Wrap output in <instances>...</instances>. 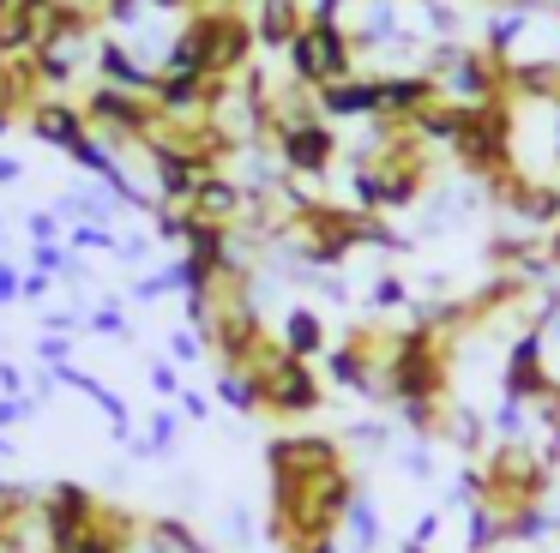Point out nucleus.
I'll use <instances>...</instances> for the list:
<instances>
[{
    "label": "nucleus",
    "mask_w": 560,
    "mask_h": 553,
    "mask_svg": "<svg viewBox=\"0 0 560 553\" xmlns=\"http://www.w3.org/2000/svg\"><path fill=\"white\" fill-rule=\"evenodd\" d=\"M398 469L410 481H434V451H428V445H410V451H398Z\"/></svg>",
    "instance_id": "obj_25"
},
{
    "label": "nucleus",
    "mask_w": 560,
    "mask_h": 553,
    "mask_svg": "<svg viewBox=\"0 0 560 553\" xmlns=\"http://www.w3.org/2000/svg\"><path fill=\"white\" fill-rule=\"evenodd\" d=\"M278 343L290 349V355H302V361H314V355H326V319H319L314 307H290L283 313V331H278Z\"/></svg>",
    "instance_id": "obj_15"
},
{
    "label": "nucleus",
    "mask_w": 560,
    "mask_h": 553,
    "mask_svg": "<svg viewBox=\"0 0 560 553\" xmlns=\"http://www.w3.org/2000/svg\"><path fill=\"white\" fill-rule=\"evenodd\" d=\"M331 463H343V451L326 433H278V439H266L271 475H319V469H331Z\"/></svg>",
    "instance_id": "obj_5"
},
{
    "label": "nucleus",
    "mask_w": 560,
    "mask_h": 553,
    "mask_svg": "<svg viewBox=\"0 0 560 553\" xmlns=\"http://www.w3.org/2000/svg\"><path fill=\"white\" fill-rule=\"evenodd\" d=\"M302 24H307L302 0H254V36H259V48H271V55H290V43L302 36Z\"/></svg>",
    "instance_id": "obj_12"
},
{
    "label": "nucleus",
    "mask_w": 560,
    "mask_h": 553,
    "mask_svg": "<svg viewBox=\"0 0 560 553\" xmlns=\"http://www.w3.org/2000/svg\"><path fill=\"white\" fill-rule=\"evenodd\" d=\"M343 529H350V553H374L386 541V523H380V505L355 493L350 511H343Z\"/></svg>",
    "instance_id": "obj_17"
},
{
    "label": "nucleus",
    "mask_w": 560,
    "mask_h": 553,
    "mask_svg": "<svg viewBox=\"0 0 560 553\" xmlns=\"http://www.w3.org/2000/svg\"><path fill=\"white\" fill-rule=\"evenodd\" d=\"M175 427H182V421H175V409H158V415H151V451L158 457H170V445H175Z\"/></svg>",
    "instance_id": "obj_23"
},
{
    "label": "nucleus",
    "mask_w": 560,
    "mask_h": 553,
    "mask_svg": "<svg viewBox=\"0 0 560 553\" xmlns=\"http://www.w3.org/2000/svg\"><path fill=\"white\" fill-rule=\"evenodd\" d=\"M271 144H278V163L290 168L295 180H326V168L338 163V132H331L326 115L295 120V127L271 132Z\"/></svg>",
    "instance_id": "obj_4"
},
{
    "label": "nucleus",
    "mask_w": 560,
    "mask_h": 553,
    "mask_svg": "<svg viewBox=\"0 0 560 553\" xmlns=\"http://www.w3.org/2000/svg\"><path fill=\"white\" fill-rule=\"evenodd\" d=\"M199 355H206V331H199V325H182V331H170V361H175V367H194Z\"/></svg>",
    "instance_id": "obj_20"
},
{
    "label": "nucleus",
    "mask_w": 560,
    "mask_h": 553,
    "mask_svg": "<svg viewBox=\"0 0 560 553\" xmlns=\"http://www.w3.org/2000/svg\"><path fill=\"white\" fill-rule=\"evenodd\" d=\"M85 325H91V331H103V337H133V325H127L121 301H103V307H91Z\"/></svg>",
    "instance_id": "obj_21"
},
{
    "label": "nucleus",
    "mask_w": 560,
    "mask_h": 553,
    "mask_svg": "<svg viewBox=\"0 0 560 553\" xmlns=\"http://www.w3.org/2000/svg\"><path fill=\"white\" fill-rule=\"evenodd\" d=\"M290 79L314 84V91H326V84H338V79H355L350 31H343L338 19H307L302 36L290 43Z\"/></svg>",
    "instance_id": "obj_1"
},
{
    "label": "nucleus",
    "mask_w": 560,
    "mask_h": 553,
    "mask_svg": "<svg viewBox=\"0 0 560 553\" xmlns=\"http://www.w3.org/2000/svg\"><path fill=\"white\" fill-rule=\"evenodd\" d=\"M13 301H25V271L13 259H0V307H13Z\"/></svg>",
    "instance_id": "obj_27"
},
{
    "label": "nucleus",
    "mask_w": 560,
    "mask_h": 553,
    "mask_svg": "<svg viewBox=\"0 0 560 553\" xmlns=\"http://www.w3.org/2000/svg\"><path fill=\"white\" fill-rule=\"evenodd\" d=\"M440 517H446V511H422V517L410 523V541H416V548H428V541L440 536Z\"/></svg>",
    "instance_id": "obj_34"
},
{
    "label": "nucleus",
    "mask_w": 560,
    "mask_h": 553,
    "mask_svg": "<svg viewBox=\"0 0 560 553\" xmlns=\"http://www.w3.org/2000/svg\"><path fill=\"white\" fill-rule=\"evenodd\" d=\"M0 397H31L25 367H19V361H0Z\"/></svg>",
    "instance_id": "obj_32"
},
{
    "label": "nucleus",
    "mask_w": 560,
    "mask_h": 553,
    "mask_svg": "<svg viewBox=\"0 0 560 553\" xmlns=\"http://www.w3.org/2000/svg\"><path fill=\"white\" fill-rule=\"evenodd\" d=\"M440 96V79L434 72H380V115L386 120H416L428 103Z\"/></svg>",
    "instance_id": "obj_9"
},
{
    "label": "nucleus",
    "mask_w": 560,
    "mask_h": 553,
    "mask_svg": "<svg viewBox=\"0 0 560 553\" xmlns=\"http://www.w3.org/2000/svg\"><path fill=\"white\" fill-rule=\"evenodd\" d=\"M175 403H182V415H187V421H206V415H211V403H206L199 391H182Z\"/></svg>",
    "instance_id": "obj_36"
},
{
    "label": "nucleus",
    "mask_w": 560,
    "mask_h": 553,
    "mask_svg": "<svg viewBox=\"0 0 560 553\" xmlns=\"http://www.w3.org/2000/svg\"><path fill=\"white\" fill-rule=\"evenodd\" d=\"M302 553H350V548H338V541H314V548H302Z\"/></svg>",
    "instance_id": "obj_38"
},
{
    "label": "nucleus",
    "mask_w": 560,
    "mask_h": 553,
    "mask_svg": "<svg viewBox=\"0 0 560 553\" xmlns=\"http://www.w3.org/2000/svg\"><path fill=\"white\" fill-rule=\"evenodd\" d=\"M555 163H560V103H555Z\"/></svg>",
    "instance_id": "obj_39"
},
{
    "label": "nucleus",
    "mask_w": 560,
    "mask_h": 553,
    "mask_svg": "<svg viewBox=\"0 0 560 553\" xmlns=\"http://www.w3.org/2000/svg\"><path fill=\"white\" fill-rule=\"evenodd\" d=\"M187 211L199 216V223H218V228H235L247 216V187L242 180H230L218 168V175H206L199 180V192H194V204H187Z\"/></svg>",
    "instance_id": "obj_10"
},
{
    "label": "nucleus",
    "mask_w": 560,
    "mask_h": 553,
    "mask_svg": "<svg viewBox=\"0 0 560 553\" xmlns=\"http://www.w3.org/2000/svg\"><path fill=\"white\" fill-rule=\"evenodd\" d=\"M145 252H151V235H121L115 259H121V264H145Z\"/></svg>",
    "instance_id": "obj_33"
},
{
    "label": "nucleus",
    "mask_w": 560,
    "mask_h": 553,
    "mask_svg": "<svg viewBox=\"0 0 560 553\" xmlns=\"http://www.w3.org/2000/svg\"><path fill=\"white\" fill-rule=\"evenodd\" d=\"M49 289H55V276L49 271H31V264H25V301H43Z\"/></svg>",
    "instance_id": "obj_35"
},
{
    "label": "nucleus",
    "mask_w": 560,
    "mask_h": 553,
    "mask_svg": "<svg viewBox=\"0 0 560 553\" xmlns=\"http://www.w3.org/2000/svg\"><path fill=\"white\" fill-rule=\"evenodd\" d=\"M19 175H25V163H19V156H0V187H13Z\"/></svg>",
    "instance_id": "obj_37"
},
{
    "label": "nucleus",
    "mask_w": 560,
    "mask_h": 553,
    "mask_svg": "<svg viewBox=\"0 0 560 553\" xmlns=\"http://www.w3.org/2000/svg\"><path fill=\"white\" fill-rule=\"evenodd\" d=\"M97 72H103V84H115V91H139V96H151L158 91V67H145V60L133 55V48H121V43H97Z\"/></svg>",
    "instance_id": "obj_13"
},
{
    "label": "nucleus",
    "mask_w": 560,
    "mask_h": 553,
    "mask_svg": "<svg viewBox=\"0 0 560 553\" xmlns=\"http://www.w3.org/2000/svg\"><path fill=\"white\" fill-rule=\"evenodd\" d=\"M175 289H182V283H175V271L163 264V271H151V276H139V283H133V301H163V295H175Z\"/></svg>",
    "instance_id": "obj_22"
},
{
    "label": "nucleus",
    "mask_w": 560,
    "mask_h": 553,
    "mask_svg": "<svg viewBox=\"0 0 560 553\" xmlns=\"http://www.w3.org/2000/svg\"><path fill=\"white\" fill-rule=\"evenodd\" d=\"M218 403L235 409V415H259V409H266V391H259L254 367H218Z\"/></svg>",
    "instance_id": "obj_16"
},
{
    "label": "nucleus",
    "mask_w": 560,
    "mask_h": 553,
    "mask_svg": "<svg viewBox=\"0 0 560 553\" xmlns=\"http://www.w3.org/2000/svg\"><path fill=\"white\" fill-rule=\"evenodd\" d=\"M350 439L368 445V451H386V445H392V427H386V421H355Z\"/></svg>",
    "instance_id": "obj_28"
},
{
    "label": "nucleus",
    "mask_w": 560,
    "mask_h": 553,
    "mask_svg": "<svg viewBox=\"0 0 560 553\" xmlns=\"http://www.w3.org/2000/svg\"><path fill=\"white\" fill-rule=\"evenodd\" d=\"M500 385H506V397H518V403H542V397L555 391V379H548V367H542V331H524L518 343L506 349Z\"/></svg>",
    "instance_id": "obj_7"
},
{
    "label": "nucleus",
    "mask_w": 560,
    "mask_h": 553,
    "mask_svg": "<svg viewBox=\"0 0 560 553\" xmlns=\"http://www.w3.org/2000/svg\"><path fill=\"white\" fill-rule=\"evenodd\" d=\"M319 115L326 120H380V79H338L319 91Z\"/></svg>",
    "instance_id": "obj_11"
},
{
    "label": "nucleus",
    "mask_w": 560,
    "mask_h": 553,
    "mask_svg": "<svg viewBox=\"0 0 560 553\" xmlns=\"http://www.w3.org/2000/svg\"><path fill=\"white\" fill-rule=\"evenodd\" d=\"M440 439H452L458 451H482V445H488V421L476 415V409L446 403V421H440Z\"/></svg>",
    "instance_id": "obj_18"
},
{
    "label": "nucleus",
    "mask_w": 560,
    "mask_h": 553,
    "mask_svg": "<svg viewBox=\"0 0 560 553\" xmlns=\"http://www.w3.org/2000/svg\"><path fill=\"white\" fill-rule=\"evenodd\" d=\"M0 457H13V439H7V427H0Z\"/></svg>",
    "instance_id": "obj_40"
},
{
    "label": "nucleus",
    "mask_w": 560,
    "mask_h": 553,
    "mask_svg": "<svg viewBox=\"0 0 560 553\" xmlns=\"http://www.w3.org/2000/svg\"><path fill=\"white\" fill-rule=\"evenodd\" d=\"M254 379L259 391H266V409L271 415H314L319 403H326V391H319V373L307 367L302 355H290L283 343H266L254 355Z\"/></svg>",
    "instance_id": "obj_2"
},
{
    "label": "nucleus",
    "mask_w": 560,
    "mask_h": 553,
    "mask_svg": "<svg viewBox=\"0 0 560 553\" xmlns=\"http://www.w3.org/2000/svg\"><path fill=\"white\" fill-rule=\"evenodd\" d=\"M151 391H158V397H182V373H175V361H158V367H151Z\"/></svg>",
    "instance_id": "obj_31"
},
{
    "label": "nucleus",
    "mask_w": 560,
    "mask_h": 553,
    "mask_svg": "<svg viewBox=\"0 0 560 553\" xmlns=\"http://www.w3.org/2000/svg\"><path fill=\"white\" fill-rule=\"evenodd\" d=\"M25 235H31V240H67V235H61V211H31V216H25Z\"/></svg>",
    "instance_id": "obj_26"
},
{
    "label": "nucleus",
    "mask_w": 560,
    "mask_h": 553,
    "mask_svg": "<svg viewBox=\"0 0 560 553\" xmlns=\"http://www.w3.org/2000/svg\"><path fill=\"white\" fill-rule=\"evenodd\" d=\"M7 499H13V487H7V481H0V505H7Z\"/></svg>",
    "instance_id": "obj_42"
},
{
    "label": "nucleus",
    "mask_w": 560,
    "mask_h": 553,
    "mask_svg": "<svg viewBox=\"0 0 560 553\" xmlns=\"http://www.w3.org/2000/svg\"><path fill=\"white\" fill-rule=\"evenodd\" d=\"M37 511H43V529H49V541H55V536H79V529H91L103 517V505H97V493L79 487V481H55V487L37 499Z\"/></svg>",
    "instance_id": "obj_6"
},
{
    "label": "nucleus",
    "mask_w": 560,
    "mask_h": 553,
    "mask_svg": "<svg viewBox=\"0 0 560 553\" xmlns=\"http://www.w3.org/2000/svg\"><path fill=\"white\" fill-rule=\"evenodd\" d=\"M0 235H7V216H0Z\"/></svg>",
    "instance_id": "obj_43"
},
{
    "label": "nucleus",
    "mask_w": 560,
    "mask_h": 553,
    "mask_svg": "<svg viewBox=\"0 0 560 553\" xmlns=\"http://www.w3.org/2000/svg\"><path fill=\"white\" fill-rule=\"evenodd\" d=\"M67 355H73V343H67L61 331H43L37 337V367H67Z\"/></svg>",
    "instance_id": "obj_24"
},
{
    "label": "nucleus",
    "mask_w": 560,
    "mask_h": 553,
    "mask_svg": "<svg viewBox=\"0 0 560 553\" xmlns=\"http://www.w3.org/2000/svg\"><path fill=\"white\" fill-rule=\"evenodd\" d=\"M31 415H37V397H0V427H19Z\"/></svg>",
    "instance_id": "obj_30"
},
{
    "label": "nucleus",
    "mask_w": 560,
    "mask_h": 553,
    "mask_svg": "<svg viewBox=\"0 0 560 553\" xmlns=\"http://www.w3.org/2000/svg\"><path fill=\"white\" fill-rule=\"evenodd\" d=\"M25 127H31V139L55 144V151H73L91 132V120H85V108L67 103V96H37V103L25 108Z\"/></svg>",
    "instance_id": "obj_8"
},
{
    "label": "nucleus",
    "mask_w": 560,
    "mask_h": 553,
    "mask_svg": "<svg viewBox=\"0 0 560 553\" xmlns=\"http://www.w3.org/2000/svg\"><path fill=\"white\" fill-rule=\"evenodd\" d=\"M398 553H428V548H416V541H404V548Z\"/></svg>",
    "instance_id": "obj_41"
},
{
    "label": "nucleus",
    "mask_w": 560,
    "mask_h": 553,
    "mask_svg": "<svg viewBox=\"0 0 560 553\" xmlns=\"http://www.w3.org/2000/svg\"><path fill=\"white\" fill-rule=\"evenodd\" d=\"M85 120L109 144H145L151 132H163V108L139 91H115V84H97L85 96Z\"/></svg>",
    "instance_id": "obj_3"
},
{
    "label": "nucleus",
    "mask_w": 560,
    "mask_h": 553,
    "mask_svg": "<svg viewBox=\"0 0 560 553\" xmlns=\"http://www.w3.org/2000/svg\"><path fill=\"white\" fill-rule=\"evenodd\" d=\"M404 301H410V289H404L398 276H380L374 295H368V307H404Z\"/></svg>",
    "instance_id": "obj_29"
},
{
    "label": "nucleus",
    "mask_w": 560,
    "mask_h": 553,
    "mask_svg": "<svg viewBox=\"0 0 560 553\" xmlns=\"http://www.w3.org/2000/svg\"><path fill=\"white\" fill-rule=\"evenodd\" d=\"M67 247L73 252H115L121 235H115L109 223H67Z\"/></svg>",
    "instance_id": "obj_19"
},
{
    "label": "nucleus",
    "mask_w": 560,
    "mask_h": 553,
    "mask_svg": "<svg viewBox=\"0 0 560 553\" xmlns=\"http://www.w3.org/2000/svg\"><path fill=\"white\" fill-rule=\"evenodd\" d=\"M127 553H211V548L187 523H175V517H139Z\"/></svg>",
    "instance_id": "obj_14"
}]
</instances>
